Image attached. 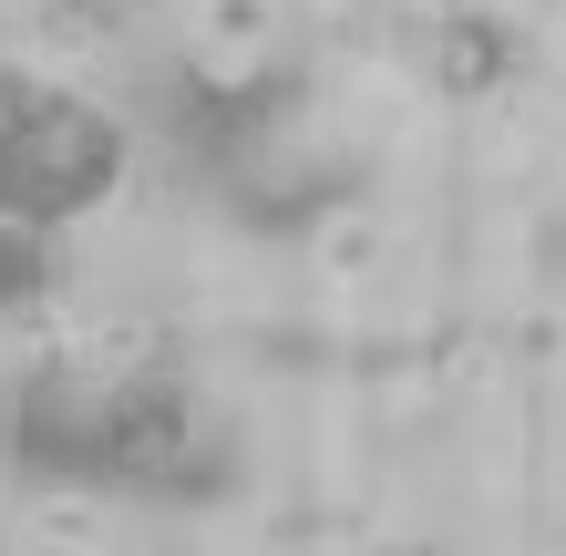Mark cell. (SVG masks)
<instances>
[{"label":"cell","instance_id":"cell-1","mask_svg":"<svg viewBox=\"0 0 566 556\" xmlns=\"http://www.w3.org/2000/svg\"><path fill=\"white\" fill-rule=\"evenodd\" d=\"M104 443H114V495H145V505H227L248 474L227 412L186 371L104 381Z\"/></svg>","mask_w":566,"mask_h":556},{"label":"cell","instance_id":"cell-2","mask_svg":"<svg viewBox=\"0 0 566 556\" xmlns=\"http://www.w3.org/2000/svg\"><path fill=\"white\" fill-rule=\"evenodd\" d=\"M124 124L83 93L31 83L21 114H0V217L11 227H73L124 186Z\"/></svg>","mask_w":566,"mask_h":556},{"label":"cell","instance_id":"cell-3","mask_svg":"<svg viewBox=\"0 0 566 556\" xmlns=\"http://www.w3.org/2000/svg\"><path fill=\"white\" fill-rule=\"evenodd\" d=\"M0 453H11L21 484L42 495H114V443H104V381L31 361L0 391Z\"/></svg>","mask_w":566,"mask_h":556},{"label":"cell","instance_id":"cell-4","mask_svg":"<svg viewBox=\"0 0 566 556\" xmlns=\"http://www.w3.org/2000/svg\"><path fill=\"white\" fill-rule=\"evenodd\" d=\"M298 62H258V73H207V62H176V83H165V124H176V145L196 166L217 176H258L279 145V124L298 114Z\"/></svg>","mask_w":566,"mask_h":556},{"label":"cell","instance_id":"cell-5","mask_svg":"<svg viewBox=\"0 0 566 556\" xmlns=\"http://www.w3.org/2000/svg\"><path fill=\"white\" fill-rule=\"evenodd\" d=\"M422 73L443 104H484V93H505L525 73V31L494 21V11H432L422 31Z\"/></svg>","mask_w":566,"mask_h":556},{"label":"cell","instance_id":"cell-6","mask_svg":"<svg viewBox=\"0 0 566 556\" xmlns=\"http://www.w3.org/2000/svg\"><path fill=\"white\" fill-rule=\"evenodd\" d=\"M62 289V258H52V227H11L0 217V319H21V310H42Z\"/></svg>","mask_w":566,"mask_h":556},{"label":"cell","instance_id":"cell-7","mask_svg":"<svg viewBox=\"0 0 566 556\" xmlns=\"http://www.w3.org/2000/svg\"><path fill=\"white\" fill-rule=\"evenodd\" d=\"M21 104H31V73H21L11 52H0V114H21Z\"/></svg>","mask_w":566,"mask_h":556},{"label":"cell","instance_id":"cell-8","mask_svg":"<svg viewBox=\"0 0 566 556\" xmlns=\"http://www.w3.org/2000/svg\"><path fill=\"white\" fill-rule=\"evenodd\" d=\"M402 556H443V546H402Z\"/></svg>","mask_w":566,"mask_h":556}]
</instances>
